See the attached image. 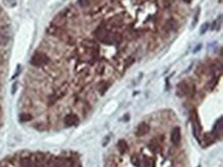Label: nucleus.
I'll return each instance as SVG.
<instances>
[{
    "mask_svg": "<svg viewBox=\"0 0 223 167\" xmlns=\"http://www.w3.org/2000/svg\"><path fill=\"white\" fill-rule=\"evenodd\" d=\"M191 87H192V85L190 86L187 82L182 81L177 85V93L180 95V97H182V95H187L191 91Z\"/></svg>",
    "mask_w": 223,
    "mask_h": 167,
    "instance_id": "f03ea898",
    "label": "nucleus"
},
{
    "mask_svg": "<svg viewBox=\"0 0 223 167\" xmlns=\"http://www.w3.org/2000/svg\"><path fill=\"white\" fill-rule=\"evenodd\" d=\"M184 2H186V3H190L191 2V0H183Z\"/></svg>",
    "mask_w": 223,
    "mask_h": 167,
    "instance_id": "dca6fc26",
    "label": "nucleus"
},
{
    "mask_svg": "<svg viewBox=\"0 0 223 167\" xmlns=\"http://www.w3.org/2000/svg\"><path fill=\"white\" fill-rule=\"evenodd\" d=\"M79 123V119L75 114H68L64 118V124L66 126H75Z\"/></svg>",
    "mask_w": 223,
    "mask_h": 167,
    "instance_id": "7ed1b4c3",
    "label": "nucleus"
},
{
    "mask_svg": "<svg viewBox=\"0 0 223 167\" xmlns=\"http://www.w3.org/2000/svg\"><path fill=\"white\" fill-rule=\"evenodd\" d=\"M20 165H21V167H32L33 166L32 158H30V157L21 158V160H20Z\"/></svg>",
    "mask_w": 223,
    "mask_h": 167,
    "instance_id": "423d86ee",
    "label": "nucleus"
},
{
    "mask_svg": "<svg viewBox=\"0 0 223 167\" xmlns=\"http://www.w3.org/2000/svg\"><path fill=\"white\" fill-rule=\"evenodd\" d=\"M9 41V37L7 34L0 33V45H6Z\"/></svg>",
    "mask_w": 223,
    "mask_h": 167,
    "instance_id": "9d476101",
    "label": "nucleus"
},
{
    "mask_svg": "<svg viewBox=\"0 0 223 167\" xmlns=\"http://www.w3.org/2000/svg\"><path fill=\"white\" fill-rule=\"evenodd\" d=\"M33 119L32 115L28 114V113H23V114L20 115V121L21 122H28V121H31Z\"/></svg>",
    "mask_w": 223,
    "mask_h": 167,
    "instance_id": "1a4fd4ad",
    "label": "nucleus"
},
{
    "mask_svg": "<svg viewBox=\"0 0 223 167\" xmlns=\"http://www.w3.org/2000/svg\"><path fill=\"white\" fill-rule=\"evenodd\" d=\"M209 26H210L209 23H205V24L203 25L202 28H200V34H202V35H204V34L207 32V30L209 29Z\"/></svg>",
    "mask_w": 223,
    "mask_h": 167,
    "instance_id": "f8f14e48",
    "label": "nucleus"
},
{
    "mask_svg": "<svg viewBox=\"0 0 223 167\" xmlns=\"http://www.w3.org/2000/svg\"><path fill=\"white\" fill-rule=\"evenodd\" d=\"M110 85H111V83L110 82H102V83L99 85V92H100V94H104L106 91H107V89L109 88Z\"/></svg>",
    "mask_w": 223,
    "mask_h": 167,
    "instance_id": "6e6552de",
    "label": "nucleus"
},
{
    "mask_svg": "<svg viewBox=\"0 0 223 167\" xmlns=\"http://www.w3.org/2000/svg\"><path fill=\"white\" fill-rule=\"evenodd\" d=\"M149 130H150V127L149 125H147L146 123H141L138 125L137 129H136V135L137 137H144V135H146L149 132Z\"/></svg>",
    "mask_w": 223,
    "mask_h": 167,
    "instance_id": "20e7f679",
    "label": "nucleus"
},
{
    "mask_svg": "<svg viewBox=\"0 0 223 167\" xmlns=\"http://www.w3.org/2000/svg\"><path fill=\"white\" fill-rule=\"evenodd\" d=\"M91 0H78V4L80 5L81 7H86L90 4Z\"/></svg>",
    "mask_w": 223,
    "mask_h": 167,
    "instance_id": "ddd939ff",
    "label": "nucleus"
},
{
    "mask_svg": "<svg viewBox=\"0 0 223 167\" xmlns=\"http://www.w3.org/2000/svg\"><path fill=\"white\" fill-rule=\"evenodd\" d=\"M5 4L9 5V6H15L16 5V0H3Z\"/></svg>",
    "mask_w": 223,
    "mask_h": 167,
    "instance_id": "4468645a",
    "label": "nucleus"
},
{
    "mask_svg": "<svg viewBox=\"0 0 223 167\" xmlns=\"http://www.w3.org/2000/svg\"><path fill=\"white\" fill-rule=\"evenodd\" d=\"M16 87H18V84L15 83V84H13V88H12V92H13V93H15V92L16 91Z\"/></svg>",
    "mask_w": 223,
    "mask_h": 167,
    "instance_id": "2eb2a0df",
    "label": "nucleus"
},
{
    "mask_svg": "<svg viewBox=\"0 0 223 167\" xmlns=\"http://www.w3.org/2000/svg\"><path fill=\"white\" fill-rule=\"evenodd\" d=\"M171 140L174 145H178L181 140V131L179 127H175L171 132Z\"/></svg>",
    "mask_w": 223,
    "mask_h": 167,
    "instance_id": "39448f33",
    "label": "nucleus"
},
{
    "mask_svg": "<svg viewBox=\"0 0 223 167\" xmlns=\"http://www.w3.org/2000/svg\"><path fill=\"white\" fill-rule=\"evenodd\" d=\"M144 166H145V167H153L152 160L149 159L148 157H145V158H144Z\"/></svg>",
    "mask_w": 223,
    "mask_h": 167,
    "instance_id": "9b49d317",
    "label": "nucleus"
},
{
    "mask_svg": "<svg viewBox=\"0 0 223 167\" xmlns=\"http://www.w3.org/2000/svg\"><path fill=\"white\" fill-rule=\"evenodd\" d=\"M49 58L47 56L46 53L37 52L33 55L32 59H31V65L34 66L36 68H40L43 66H46L49 63Z\"/></svg>",
    "mask_w": 223,
    "mask_h": 167,
    "instance_id": "f257e3e1",
    "label": "nucleus"
},
{
    "mask_svg": "<svg viewBox=\"0 0 223 167\" xmlns=\"http://www.w3.org/2000/svg\"><path fill=\"white\" fill-rule=\"evenodd\" d=\"M117 148H118V150H119V152L121 153V154H125V153L129 150V146H128V144H126V140H120L117 143Z\"/></svg>",
    "mask_w": 223,
    "mask_h": 167,
    "instance_id": "0eeeda50",
    "label": "nucleus"
}]
</instances>
